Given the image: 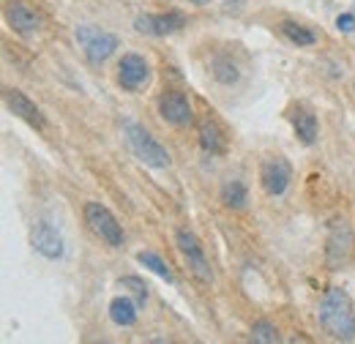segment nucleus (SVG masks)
I'll return each instance as SVG.
<instances>
[{
  "label": "nucleus",
  "instance_id": "obj_1",
  "mask_svg": "<svg viewBox=\"0 0 355 344\" xmlns=\"http://www.w3.org/2000/svg\"><path fill=\"white\" fill-rule=\"evenodd\" d=\"M322 331L336 342H355V306L342 287H331L317 309Z\"/></svg>",
  "mask_w": 355,
  "mask_h": 344
},
{
  "label": "nucleus",
  "instance_id": "obj_2",
  "mask_svg": "<svg viewBox=\"0 0 355 344\" xmlns=\"http://www.w3.org/2000/svg\"><path fill=\"white\" fill-rule=\"evenodd\" d=\"M123 131H126V139H129V145H132L134 156H137L142 164H148V167H153V170H167V167H170V153H167V148H164L150 131L145 129V126H139V123H134V121H126V123H123Z\"/></svg>",
  "mask_w": 355,
  "mask_h": 344
},
{
  "label": "nucleus",
  "instance_id": "obj_3",
  "mask_svg": "<svg viewBox=\"0 0 355 344\" xmlns=\"http://www.w3.org/2000/svg\"><path fill=\"white\" fill-rule=\"evenodd\" d=\"M85 224L90 227V232L96 238H101L107 246H112V249L123 246V227L118 224L115 214L110 208H104L101 203H88L85 205Z\"/></svg>",
  "mask_w": 355,
  "mask_h": 344
},
{
  "label": "nucleus",
  "instance_id": "obj_4",
  "mask_svg": "<svg viewBox=\"0 0 355 344\" xmlns=\"http://www.w3.org/2000/svg\"><path fill=\"white\" fill-rule=\"evenodd\" d=\"M77 42H80L90 63H104L118 49V36L115 33H107V31L93 28V25H80L77 28Z\"/></svg>",
  "mask_w": 355,
  "mask_h": 344
},
{
  "label": "nucleus",
  "instance_id": "obj_5",
  "mask_svg": "<svg viewBox=\"0 0 355 344\" xmlns=\"http://www.w3.org/2000/svg\"><path fill=\"white\" fill-rule=\"evenodd\" d=\"M175 243H178V249H180V255H183L186 262H189L191 273H194L200 282L208 284V282L214 279V270H211V262H208V257H205V246L200 243V238H197L191 230H178Z\"/></svg>",
  "mask_w": 355,
  "mask_h": 344
},
{
  "label": "nucleus",
  "instance_id": "obj_6",
  "mask_svg": "<svg viewBox=\"0 0 355 344\" xmlns=\"http://www.w3.org/2000/svg\"><path fill=\"white\" fill-rule=\"evenodd\" d=\"M350 246H353V232L350 224L345 218L331 221L328 227V238H325V262L331 270H339L347 257H350Z\"/></svg>",
  "mask_w": 355,
  "mask_h": 344
},
{
  "label": "nucleus",
  "instance_id": "obj_7",
  "mask_svg": "<svg viewBox=\"0 0 355 344\" xmlns=\"http://www.w3.org/2000/svg\"><path fill=\"white\" fill-rule=\"evenodd\" d=\"M293 180V167L284 156H266L260 164V183L268 197H282L290 189Z\"/></svg>",
  "mask_w": 355,
  "mask_h": 344
},
{
  "label": "nucleus",
  "instance_id": "obj_8",
  "mask_svg": "<svg viewBox=\"0 0 355 344\" xmlns=\"http://www.w3.org/2000/svg\"><path fill=\"white\" fill-rule=\"evenodd\" d=\"M159 115H162L164 123H170L175 129H183L194 121L191 104H189L186 93H180V90H164L159 96Z\"/></svg>",
  "mask_w": 355,
  "mask_h": 344
},
{
  "label": "nucleus",
  "instance_id": "obj_9",
  "mask_svg": "<svg viewBox=\"0 0 355 344\" xmlns=\"http://www.w3.org/2000/svg\"><path fill=\"white\" fill-rule=\"evenodd\" d=\"M148 80H150L148 60L142 55H137V52H126L121 58V63H118V85L123 90H129V93H137V90H142L148 85Z\"/></svg>",
  "mask_w": 355,
  "mask_h": 344
},
{
  "label": "nucleus",
  "instance_id": "obj_10",
  "mask_svg": "<svg viewBox=\"0 0 355 344\" xmlns=\"http://www.w3.org/2000/svg\"><path fill=\"white\" fill-rule=\"evenodd\" d=\"M134 28L145 36H173L186 28V17L180 11H167V14H139L134 19Z\"/></svg>",
  "mask_w": 355,
  "mask_h": 344
},
{
  "label": "nucleus",
  "instance_id": "obj_11",
  "mask_svg": "<svg viewBox=\"0 0 355 344\" xmlns=\"http://www.w3.org/2000/svg\"><path fill=\"white\" fill-rule=\"evenodd\" d=\"M6 22L19 36H33V33L42 31V14L25 0H11L6 6Z\"/></svg>",
  "mask_w": 355,
  "mask_h": 344
},
{
  "label": "nucleus",
  "instance_id": "obj_12",
  "mask_svg": "<svg viewBox=\"0 0 355 344\" xmlns=\"http://www.w3.org/2000/svg\"><path fill=\"white\" fill-rule=\"evenodd\" d=\"M3 104H6V110H8L11 115H17L19 121L31 123L33 129H44V115H42V110H39L22 90L6 87V90H3Z\"/></svg>",
  "mask_w": 355,
  "mask_h": 344
},
{
  "label": "nucleus",
  "instance_id": "obj_13",
  "mask_svg": "<svg viewBox=\"0 0 355 344\" xmlns=\"http://www.w3.org/2000/svg\"><path fill=\"white\" fill-rule=\"evenodd\" d=\"M31 243H33V249L46 259H60L63 257V252H66V246H63V238H60V232L49 224V221H39L36 227H33V235H31Z\"/></svg>",
  "mask_w": 355,
  "mask_h": 344
},
{
  "label": "nucleus",
  "instance_id": "obj_14",
  "mask_svg": "<svg viewBox=\"0 0 355 344\" xmlns=\"http://www.w3.org/2000/svg\"><path fill=\"white\" fill-rule=\"evenodd\" d=\"M200 148L205 153H211V156L227 153V137H224L222 126L216 121H211V118L200 123Z\"/></svg>",
  "mask_w": 355,
  "mask_h": 344
},
{
  "label": "nucleus",
  "instance_id": "obj_15",
  "mask_svg": "<svg viewBox=\"0 0 355 344\" xmlns=\"http://www.w3.org/2000/svg\"><path fill=\"white\" fill-rule=\"evenodd\" d=\"M293 129H295V137L304 142V145H314L317 142V134H320V126H317V115L306 110V107H298L293 115Z\"/></svg>",
  "mask_w": 355,
  "mask_h": 344
},
{
  "label": "nucleus",
  "instance_id": "obj_16",
  "mask_svg": "<svg viewBox=\"0 0 355 344\" xmlns=\"http://www.w3.org/2000/svg\"><path fill=\"white\" fill-rule=\"evenodd\" d=\"M137 309H139V303H134L126 295H118L110 301V320L121 328H132L137 322Z\"/></svg>",
  "mask_w": 355,
  "mask_h": 344
},
{
  "label": "nucleus",
  "instance_id": "obj_17",
  "mask_svg": "<svg viewBox=\"0 0 355 344\" xmlns=\"http://www.w3.org/2000/svg\"><path fill=\"white\" fill-rule=\"evenodd\" d=\"M222 203L232 211H241L246 203H249V191H246V183L238 180V178H230L222 183V191H219Z\"/></svg>",
  "mask_w": 355,
  "mask_h": 344
},
{
  "label": "nucleus",
  "instance_id": "obj_18",
  "mask_svg": "<svg viewBox=\"0 0 355 344\" xmlns=\"http://www.w3.org/2000/svg\"><path fill=\"white\" fill-rule=\"evenodd\" d=\"M211 74H214V80H216V83H222V85H235V83L241 80L238 66H235V63H232V58H227V55L214 58V63H211Z\"/></svg>",
  "mask_w": 355,
  "mask_h": 344
},
{
  "label": "nucleus",
  "instance_id": "obj_19",
  "mask_svg": "<svg viewBox=\"0 0 355 344\" xmlns=\"http://www.w3.org/2000/svg\"><path fill=\"white\" fill-rule=\"evenodd\" d=\"M279 31H282V36H284L287 42L295 44V46H311V44H317V36L311 33L309 28L298 25V22H290V19H284V22L279 25Z\"/></svg>",
  "mask_w": 355,
  "mask_h": 344
},
{
  "label": "nucleus",
  "instance_id": "obj_20",
  "mask_svg": "<svg viewBox=\"0 0 355 344\" xmlns=\"http://www.w3.org/2000/svg\"><path fill=\"white\" fill-rule=\"evenodd\" d=\"M137 259H139V262H142V265H145L148 270H153L156 276H162L164 282H170V284L175 282V276H173V270H170V265H167L164 259L159 257L156 252H139V255H137Z\"/></svg>",
  "mask_w": 355,
  "mask_h": 344
},
{
  "label": "nucleus",
  "instance_id": "obj_21",
  "mask_svg": "<svg viewBox=\"0 0 355 344\" xmlns=\"http://www.w3.org/2000/svg\"><path fill=\"white\" fill-rule=\"evenodd\" d=\"M252 339L260 344H273L279 342V331H276V325L273 322H268V320H257L254 325H252Z\"/></svg>",
  "mask_w": 355,
  "mask_h": 344
},
{
  "label": "nucleus",
  "instance_id": "obj_22",
  "mask_svg": "<svg viewBox=\"0 0 355 344\" xmlns=\"http://www.w3.org/2000/svg\"><path fill=\"white\" fill-rule=\"evenodd\" d=\"M118 287L129 290L134 298H137V303L145 306V301H148V287H145V282H142L139 276H123V279L118 282Z\"/></svg>",
  "mask_w": 355,
  "mask_h": 344
},
{
  "label": "nucleus",
  "instance_id": "obj_23",
  "mask_svg": "<svg viewBox=\"0 0 355 344\" xmlns=\"http://www.w3.org/2000/svg\"><path fill=\"white\" fill-rule=\"evenodd\" d=\"M336 28H339L342 33H353V31H355V17H353V14H339V17H336Z\"/></svg>",
  "mask_w": 355,
  "mask_h": 344
},
{
  "label": "nucleus",
  "instance_id": "obj_24",
  "mask_svg": "<svg viewBox=\"0 0 355 344\" xmlns=\"http://www.w3.org/2000/svg\"><path fill=\"white\" fill-rule=\"evenodd\" d=\"M191 3H208V0H191Z\"/></svg>",
  "mask_w": 355,
  "mask_h": 344
}]
</instances>
